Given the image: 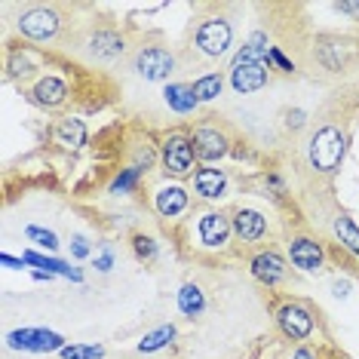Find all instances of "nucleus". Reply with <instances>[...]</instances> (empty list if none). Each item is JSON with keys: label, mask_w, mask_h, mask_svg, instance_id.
Listing matches in <instances>:
<instances>
[{"label": "nucleus", "mask_w": 359, "mask_h": 359, "mask_svg": "<svg viewBox=\"0 0 359 359\" xmlns=\"http://www.w3.org/2000/svg\"><path fill=\"white\" fill-rule=\"evenodd\" d=\"M231 231H233V224L227 222L222 212H206V215L200 218V224H197L200 243L206 249H222L227 243V236H231Z\"/></svg>", "instance_id": "nucleus-10"}, {"label": "nucleus", "mask_w": 359, "mask_h": 359, "mask_svg": "<svg viewBox=\"0 0 359 359\" xmlns=\"http://www.w3.org/2000/svg\"><path fill=\"white\" fill-rule=\"evenodd\" d=\"M175 341V325H160V329L148 332L142 341H138V353H157L166 344H172Z\"/></svg>", "instance_id": "nucleus-22"}, {"label": "nucleus", "mask_w": 359, "mask_h": 359, "mask_svg": "<svg viewBox=\"0 0 359 359\" xmlns=\"http://www.w3.org/2000/svg\"><path fill=\"white\" fill-rule=\"evenodd\" d=\"M233 40V31L227 25V19H206L203 25L197 28V50L209 59H218V55L227 53Z\"/></svg>", "instance_id": "nucleus-3"}, {"label": "nucleus", "mask_w": 359, "mask_h": 359, "mask_svg": "<svg viewBox=\"0 0 359 359\" xmlns=\"http://www.w3.org/2000/svg\"><path fill=\"white\" fill-rule=\"evenodd\" d=\"M163 99L172 108L175 114H194L197 111V95H194V86H184V83H169L163 89Z\"/></svg>", "instance_id": "nucleus-17"}, {"label": "nucleus", "mask_w": 359, "mask_h": 359, "mask_svg": "<svg viewBox=\"0 0 359 359\" xmlns=\"http://www.w3.org/2000/svg\"><path fill=\"white\" fill-rule=\"evenodd\" d=\"M95 267H99L102 273H108V271H111V267H114V255H111V249H104L102 255L95 258Z\"/></svg>", "instance_id": "nucleus-31"}, {"label": "nucleus", "mask_w": 359, "mask_h": 359, "mask_svg": "<svg viewBox=\"0 0 359 359\" xmlns=\"http://www.w3.org/2000/svg\"><path fill=\"white\" fill-rule=\"evenodd\" d=\"M222 74H203L200 80H194V95H197V102H215L222 95Z\"/></svg>", "instance_id": "nucleus-24"}, {"label": "nucleus", "mask_w": 359, "mask_h": 359, "mask_svg": "<svg viewBox=\"0 0 359 359\" xmlns=\"http://www.w3.org/2000/svg\"><path fill=\"white\" fill-rule=\"evenodd\" d=\"M191 144H194V154L206 163L222 160L227 154V135L218 133L215 126H197L191 135Z\"/></svg>", "instance_id": "nucleus-8"}, {"label": "nucleus", "mask_w": 359, "mask_h": 359, "mask_svg": "<svg viewBox=\"0 0 359 359\" xmlns=\"http://www.w3.org/2000/svg\"><path fill=\"white\" fill-rule=\"evenodd\" d=\"M25 236H28V240H34L37 246H43L46 252H55V249H59V236H55L53 231H43V227H34V224H31L28 231H25Z\"/></svg>", "instance_id": "nucleus-26"}, {"label": "nucleus", "mask_w": 359, "mask_h": 359, "mask_svg": "<svg viewBox=\"0 0 359 359\" xmlns=\"http://www.w3.org/2000/svg\"><path fill=\"white\" fill-rule=\"evenodd\" d=\"M133 249H135V255L144 258V261H151L154 255H157V243H154L151 236H144V233H135L133 236Z\"/></svg>", "instance_id": "nucleus-28"}, {"label": "nucleus", "mask_w": 359, "mask_h": 359, "mask_svg": "<svg viewBox=\"0 0 359 359\" xmlns=\"http://www.w3.org/2000/svg\"><path fill=\"white\" fill-rule=\"evenodd\" d=\"M334 10L347 13V15H359V0L353 4V0H344V4H334Z\"/></svg>", "instance_id": "nucleus-32"}, {"label": "nucleus", "mask_w": 359, "mask_h": 359, "mask_svg": "<svg viewBox=\"0 0 359 359\" xmlns=\"http://www.w3.org/2000/svg\"><path fill=\"white\" fill-rule=\"evenodd\" d=\"M178 310H182L184 316H200L203 310H206V295H203L200 285L187 283L178 289Z\"/></svg>", "instance_id": "nucleus-21"}, {"label": "nucleus", "mask_w": 359, "mask_h": 359, "mask_svg": "<svg viewBox=\"0 0 359 359\" xmlns=\"http://www.w3.org/2000/svg\"><path fill=\"white\" fill-rule=\"evenodd\" d=\"M231 224H233V233L240 236L243 243H255L267 231V222H264V215H261L258 209H236Z\"/></svg>", "instance_id": "nucleus-12"}, {"label": "nucleus", "mask_w": 359, "mask_h": 359, "mask_svg": "<svg viewBox=\"0 0 359 359\" xmlns=\"http://www.w3.org/2000/svg\"><path fill=\"white\" fill-rule=\"evenodd\" d=\"M89 50H93L95 59H117L123 53V37L114 34V31H95L93 40H89Z\"/></svg>", "instance_id": "nucleus-19"}, {"label": "nucleus", "mask_w": 359, "mask_h": 359, "mask_svg": "<svg viewBox=\"0 0 359 359\" xmlns=\"http://www.w3.org/2000/svg\"><path fill=\"white\" fill-rule=\"evenodd\" d=\"M71 255H74V258H89L86 236H74V240H71Z\"/></svg>", "instance_id": "nucleus-29"}, {"label": "nucleus", "mask_w": 359, "mask_h": 359, "mask_svg": "<svg viewBox=\"0 0 359 359\" xmlns=\"http://www.w3.org/2000/svg\"><path fill=\"white\" fill-rule=\"evenodd\" d=\"M59 353L65 359H102L104 347H99V344H93V347H86V344H65Z\"/></svg>", "instance_id": "nucleus-25"}, {"label": "nucleus", "mask_w": 359, "mask_h": 359, "mask_svg": "<svg viewBox=\"0 0 359 359\" xmlns=\"http://www.w3.org/2000/svg\"><path fill=\"white\" fill-rule=\"evenodd\" d=\"M25 264H37V267H46V273H59V276H68V280H74V283H80L83 280V273L80 271H74V267H68L65 261H59V258H46V255H40V252H25Z\"/></svg>", "instance_id": "nucleus-20"}, {"label": "nucleus", "mask_w": 359, "mask_h": 359, "mask_svg": "<svg viewBox=\"0 0 359 359\" xmlns=\"http://www.w3.org/2000/svg\"><path fill=\"white\" fill-rule=\"evenodd\" d=\"M0 261H4L6 267H25V258H13V255H0Z\"/></svg>", "instance_id": "nucleus-33"}, {"label": "nucleus", "mask_w": 359, "mask_h": 359, "mask_svg": "<svg viewBox=\"0 0 359 359\" xmlns=\"http://www.w3.org/2000/svg\"><path fill=\"white\" fill-rule=\"evenodd\" d=\"M344 151H347V135L338 126H323L310 138L307 160L316 172H334L341 166V160H344Z\"/></svg>", "instance_id": "nucleus-1"}, {"label": "nucleus", "mask_w": 359, "mask_h": 359, "mask_svg": "<svg viewBox=\"0 0 359 359\" xmlns=\"http://www.w3.org/2000/svg\"><path fill=\"white\" fill-rule=\"evenodd\" d=\"M172 68H175L172 53L163 50V46H144V50H138V55H135V71L144 80H151V83L166 80L172 74Z\"/></svg>", "instance_id": "nucleus-4"}, {"label": "nucleus", "mask_w": 359, "mask_h": 359, "mask_svg": "<svg viewBox=\"0 0 359 359\" xmlns=\"http://www.w3.org/2000/svg\"><path fill=\"white\" fill-rule=\"evenodd\" d=\"M6 344L13 350H28V353H55L65 347V338L50 329H15L6 334Z\"/></svg>", "instance_id": "nucleus-2"}, {"label": "nucleus", "mask_w": 359, "mask_h": 359, "mask_svg": "<svg viewBox=\"0 0 359 359\" xmlns=\"http://www.w3.org/2000/svg\"><path fill=\"white\" fill-rule=\"evenodd\" d=\"M292 359H313V353H310V350H295Z\"/></svg>", "instance_id": "nucleus-35"}, {"label": "nucleus", "mask_w": 359, "mask_h": 359, "mask_svg": "<svg viewBox=\"0 0 359 359\" xmlns=\"http://www.w3.org/2000/svg\"><path fill=\"white\" fill-rule=\"evenodd\" d=\"M31 95H34V102L43 104V108H59V104H65V99H68V86H65V80L46 74L37 80Z\"/></svg>", "instance_id": "nucleus-16"}, {"label": "nucleus", "mask_w": 359, "mask_h": 359, "mask_svg": "<svg viewBox=\"0 0 359 359\" xmlns=\"http://www.w3.org/2000/svg\"><path fill=\"white\" fill-rule=\"evenodd\" d=\"M55 142L65 144V148H71V151H80L86 144V126H83V120H74V117L62 120V123L55 126Z\"/></svg>", "instance_id": "nucleus-18"}, {"label": "nucleus", "mask_w": 359, "mask_h": 359, "mask_svg": "<svg viewBox=\"0 0 359 359\" xmlns=\"http://www.w3.org/2000/svg\"><path fill=\"white\" fill-rule=\"evenodd\" d=\"M194 157H197V154H194V144H191V138H184V135H169L166 144H163V166H166V172L175 175V178L191 172Z\"/></svg>", "instance_id": "nucleus-6"}, {"label": "nucleus", "mask_w": 359, "mask_h": 359, "mask_svg": "<svg viewBox=\"0 0 359 359\" xmlns=\"http://www.w3.org/2000/svg\"><path fill=\"white\" fill-rule=\"evenodd\" d=\"M276 323H280L285 338H292V341H304L313 332V313L301 304H283L276 310Z\"/></svg>", "instance_id": "nucleus-7"}, {"label": "nucleus", "mask_w": 359, "mask_h": 359, "mask_svg": "<svg viewBox=\"0 0 359 359\" xmlns=\"http://www.w3.org/2000/svg\"><path fill=\"white\" fill-rule=\"evenodd\" d=\"M289 126H304V111H292L289 114Z\"/></svg>", "instance_id": "nucleus-34"}, {"label": "nucleus", "mask_w": 359, "mask_h": 359, "mask_svg": "<svg viewBox=\"0 0 359 359\" xmlns=\"http://www.w3.org/2000/svg\"><path fill=\"white\" fill-rule=\"evenodd\" d=\"M334 233H338L341 246H344L347 252H353V255L359 258V227L353 224V218H347V215L334 218Z\"/></svg>", "instance_id": "nucleus-23"}, {"label": "nucleus", "mask_w": 359, "mask_h": 359, "mask_svg": "<svg viewBox=\"0 0 359 359\" xmlns=\"http://www.w3.org/2000/svg\"><path fill=\"white\" fill-rule=\"evenodd\" d=\"M231 86H233V93H240V95L264 89L267 86V65H233Z\"/></svg>", "instance_id": "nucleus-11"}, {"label": "nucleus", "mask_w": 359, "mask_h": 359, "mask_svg": "<svg viewBox=\"0 0 359 359\" xmlns=\"http://www.w3.org/2000/svg\"><path fill=\"white\" fill-rule=\"evenodd\" d=\"M334 295H347V283H334Z\"/></svg>", "instance_id": "nucleus-36"}, {"label": "nucleus", "mask_w": 359, "mask_h": 359, "mask_svg": "<svg viewBox=\"0 0 359 359\" xmlns=\"http://www.w3.org/2000/svg\"><path fill=\"white\" fill-rule=\"evenodd\" d=\"M249 267H252V276L261 280V283H267V285L280 283L285 276V261L276 255V252H258Z\"/></svg>", "instance_id": "nucleus-14"}, {"label": "nucleus", "mask_w": 359, "mask_h": 359, "mask_svg": "<svg viewBox=\"0 0 359 359\" xmlns=\"http://www.w3.org/2000/svg\"><path fill=\"white\" fill-rule=\"evenodd\" d=\"M224 187H227L224 169L206 166V169H200V172L194 175V191H197L203 200H218L224 194Z\"/></svg>", "instance_id": "nucleus-15"}, {"label": "nucleus", "mask_w": 359, "mask_h": 359, "mask_svg": "<svg viewBox=\"0 0 359 359\" xmlns=\"http://www.w3.org/2000/svg\"><path fill=\"white\" fill-rule=\"evenodd\" d=\"M19 31L31 40H53L59 34V13L50 6H34L19 15Z\"/></svg>", "instance_id": "nucleus-5"}, {"label": "nucleus", "mask_w": 359, "mask_h": 359, "mask_svg": "<svg viewBox=\"0 0 359 359\" xmlns=\"http://www.w3.org/2000/svg\"><path fill=\"white\" fill-rule=\"evenodd\" d=\"M138 175H142V169H138V166H133V169H123V172H120V175L111 182V191H114V194H126L129 187H135Z\"/></svg>", "instance_id": "nucleus-27"}, {"label": "nucleus", "mask_w": 359, "mask_h": 359, "mask_svg": "<svg viewBox=\"0 0 359 359\" xmlns=\"http://www.w3.org/2000/svg\"><path fill=\"white\" fill-rule=\"evenodd\" d=\"M271 62H273L280 71H295V65H292L289 59H285V55H283L280 50H276V46H271Z\"/></svg>", "instance_id": "nucleus-30"}, {"label": "nucleus", "mask_w": 359, "mask_h": 359, "mask_svg": "<svg viewBox=\"0 0 359 359\" xmlns=\"http://www.w3.org/2000/svg\"><path fill=\"white\" fill-rule=\"evenodd\" d=\"M154 206H157V212L163 218L182 215V212L187 209V191L182 184H163L160 191L154 194Z\"/></svg>", "instance_id": "nucleus-13"}, {"label": "nucleus", "mask_w": 359, "mask_h": 359, "mask_svg": "<svg viewBox=\"0 0 359 359\" xmlns=\"http://www.w3.org/2000/svg\"><path fill=\"white\" fill-rule=\"evenodd\" d=\"M289 258H292V264H295L298 271L313 273V271H320L323 267L325 252H323L320 243L310 240V236H295V240L289 243Z\"/></svg>", "instance_id": "nucleus-9"}]
</instances>
